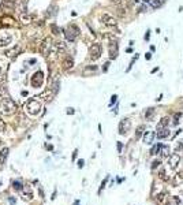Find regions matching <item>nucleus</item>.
Masks as SVG:
<instances>
[{"label": "nucleus", "instance_id": "f257e3e1", "mask_svg": "<svg viewBox=\"0 0 183 205\" xmlns=\"http://www.w3.org/2000/svg\"><path fill=\"white\" fill-rule=\"evenodd\" d=\"M16 103L10 97H4L3 100H0V114L4 116H10V115L16 112Z\"/></svg>", "mask_w": 183, "mask_h": 205}, {"label": "nucleus", "instance_id": "f03ea898", "mask_svg": "<svg viewBox=\"0 0 183 205\" xmlns=\"http://www.w3.org/2000/svg\"><path fill=\"white\" fill-rule=\"evenodd\" d=\"M26 111L29 115H33V116H36V115H38L41 112V103L38 100H36V98H30V100H27L26 103Z\"/></svg>", "mask_w": 183, "mask_h": 205}, {"label": "nucleus", "instance_id": "7ed1b4c3", "mask_svg": "<svg viewBox=\"0 0 183 205\" xmlns=\"http://www.w3.org/2000/svg\"><path fill=\"white\" fill-rule=\"evenodd\" d=\"M52 44H53V41H52L51 37L44 38L42 43H41V45H40V53L44 55V56H48L49 51H51V48H52Z\"/></svg>", "mask_w": 183, "mask_h": 205}, {"label": "nucleus", "instance_id": "20e7f679", "mask_svg": "<svg viewBox=\"0 0 183 205\" xmlns=\"http://www.w3.org/2000/svg\"><path fill=\"white\" fill-rule=\"evenodd\" d=\"M30 82H32V86L33 87H41L44 84V73L42 71H37V73L33 74L32 79H30Z\"/></svg>", "mask_w": 183, "mask_h": 205}, {"label": "nucleus", "instance_id": "39448f33", "mask_svg": "<svg viewBox=\"0 0 183 205\" xmlns=\"http://www.w3.org/2000/svg\"><path fill=\"white\" fill-rule=\"evenodd\" d=\"M101 52H103V49H101L100 44H92L89 46V53H90V59L92 60H97L101 56Z\"/></svg>", "mask_w": 183, "mask_h": 205}, {"label": "nucleus", "instance_id": "423d86ee", "mask_svg": "<svg viewBox=\"0 0 183 205\" xmlns=\"http://www.w3.org/2000/svg\"><path fill=\"white\" fill-rule=\"evenodd\" d=\"M64 51H66V44L63 43V41H60V43L52 44V48H51V51H49V55L56 56V55L62 53V52H64Z\"/></svg>", "mask_w": 183, "mask_h": 205}, {"label": "nucleus", "instance_id": "0eeeda50", "mask_svg": "<svg viewBox=\"0 0 183 205\" xmlns=\"http://www.w3.org/2000/svg\"><path fill=\"white\" fill-rule=\"evenodd\" d=\"M21 52H22V46L21 45H14L12 48L7 49V51L4 52V55L7 57H10V59H14V57H16L18 55H21Z\"/></svg>", "mask_w": 183, "mask_h": 205}, {"label": "nucleus", "instance_id": "6e6552de", "mask_svg": "<svg viewBox=\"0 0 183 205\" xmlns=\"http://www.w3.org/2000/svg\"><path fill=\"white\" fill-rule=\"evenodd\" d=\"M130 128H131V122L128 119H123L122 122L119 123V134L120 135L127 134L128 131H130Z\"/></svg>", "mask_w": 183, "mask_h": 205}, {"label": "nucleus", "instance_id": "1a4fd4ad", "mask_svg": "<svg viewBox=\"0 0 183 205\" xmlns=\"http://www.w3.org/2000/svg\"><path fill=\"white\" fill-rule=\"evenodd\" d=\"M101 22L104 25H107V26H116V19L112 15H109V14H103L101 15Z\"/></svg>", "mask_w": 183, "mask_h": 205}, {"label": "nucleus", "instance_id": "9d476101", "mask_svg": "<svg viewBox=\"0 0 183 205\" xmlns=\"http://www.w3.org/2000/svg\"><path fill=\"white\" fill-rule=\"evenodd\" d=\"M22 198L25 201H32L33 200V190L30 189V186H23L22 187Z\"/></svg>", "mask_w": 183, "mask_h": 205}, {"label": "nucleus", "instance_id": "9b49d317", "mask_svg": "<svg viewBox=\"0 0 183 205\" xmlns=\"http://www.w3.org/2000/svg\"><path fill=\"white\" fill-rule=\"evenodd\" d=\"M12 37L8 33H0V46H7L8 44H11Z\"/></svg>", "mask_w": 183, "mask_h": 205}, {"label": "nucleus", "instance_id": "f8f14e48", "mask_svg": "<svg viewBox=\"0 0 183 205\" xmlns=\"http://www.w3.org/2000/svg\"><path fill=\"white\" fill-rule=\"evenodd\" d=\"M2 7L7 11L15 10V0H2Z\"/></svg>", "mask_w": 183, "mask_h": 205}, {"label": "nucleus", "instance_id": "ddd939ff", "mask_svg": "<svg viewBox=\"0 0 183 205\" xmlns=\"http://www.w3.org/2000/svg\"><path fill=\"white\" fill-rule=\"evenodd\" d=\"M154 137H156L154 131H145V134H144V144H146V145L153 144V139H154Z\"/></svg>", "mask_w": 183, "mask_h": 205}, {"label": "nucleus", "instance_id": "4468645a", "mask_svg": "<svg viewBox=\"0 0 183 205\" xmlns=\"http://www.w3.org/2000/svg\"><path fill=\"white\" fill-rule=\"evenodd\" d=\"M117 49H119V46H117L116 43H112L109 45V57L111 59H116L117 57Z\"/></svg>", "mask_w": 183, "mask_h": 205}, {"label": "nucleus", "instance_id": "2eb2a0df", "mask_svg": "<svg viewBox=\"0 0 183 205\" xmlns=\"http://www.w3.org/2000/svg\"><path fill=\"white\" fill-rule=\"evenodd\" d=\"M169 134H171V131H169L168 127H164V128H160V130H157V138L158 139H163V138H168Z\"/></svg>", "mask_w": 183, "mask_h": 205}, {"label": "nucleus", "instance_id": "dca6fc26", "mask_svg": "<svg viewBox=\"0 0 183 205\" xmlns=\"http://www.w3.org/2000/svg\"><path fill=\"white\" fill-rule=\"evenodd\" d=\"M19 21H21L22 25H29L32 22V15L29 12H22L21 16H19Z\"/></svg>", "mask_w": 183, "mask_h": 205}, {"label": "nucleus", "instance_id": "f3484780", "mask_svg": "<svg viewBox=\"0 0 183 205\" xmlns=\"http://www.w3.org/2000/svg\"><path fill=\"white\" fill-rule=\"evenodd\" d=\"M179 161H180V157H179V155H171L169 156V166H171V168H175V167L179 164Z\"/></svg>", "mask_w": 183, "mask_h": 205}, {"label": "nucleus", "instance_id": "a211bd4d", "mask_svg": "<svg viewBox=\"0 0 183 205\" xmlns=\"http://www.w3.org/2000/svg\"><path fill=\"white\" fill-rule=\"evenodd\" d=\"M73 66H74V59L73 57L67 56L64 60H63V68H64V70H70V68H73Z\"/></svg>", "mask_w": 183, "mask_h": 205}, {"label": "nucleus", "instance_id": "6ab92c4d", "mask_svg": "<svg viewBox=\"0 0 183 205\" xmlns=\"http://www.w3.org/2000/svg\"><path fill=\"white\" fill-rule=\"evenodd\" d=\"M2 25L3 26H15V21L11 16H3L2 18Z\"/></svg>", "mask_w": 183, "mask_h": 205}, {"label": "nucleus", "instance_id": "aec40b11", "mask_svg": "<svg viewBox=\"0 0 183 205\" xmlns=\"http://www.w3.org/2000/svg\"><path fill=\"white\" fill-rule=\"evenodd\" d=\"M8 153H10V149H8L7 146H4V148L0 149V163H4L5 159L8 157Z\"/></svg>", "mask_w": 183, "mask_h": 205}, {"label": "nucleus", "instance_id": "412c9836", "mask_svg": "<svg viewBox=\"0 0 183 205\" xmlns=\"http://www.w3.org/2000/svg\"><path fill=\"white\" fill-rule=\"evenodd\" d=\"M53 94H55V93L52 92L51 89H46L44 93H41L40 97H42L45 101H51V100H52V97H53Z\"/></svg>", "mask_w": 183, "mask_h": 205}, {"label": "nucleus", "instance_id": "4be33fe9", "mask_svg": "<svg viewBox=\"0 0 183 205\" xmlns=\"http://www.w3.org/2000/svg\"><path fill=\"white\" fill-rule=\"evenodd\" d=\"M147 3H149L153 8H158L164 4V0H147Z\"/></svg>", "mask_w": 183, "mask_h": 205}, {"label": "nucleus", "instance_id": "5701e85b", "mask_svg": "<svg viewBox=\"0 0 183 205\" xmlns=\"http://www.w3.org/2000/svg\"><path fill=\"white\" fill-rule=\"evenodd\" d=\"M163 149V145L161 144H157V145H153V148L150 149V155L152 156H154V155H157V153H160V150Z\"/></svg>", "mask_w": 183, "mask_h": 205}, {"label": "nucleus", "instance_id": "b1692460", "mask_svg": "<svg viewBox=\"0 0 183 205\" xmlns=\"http://www.w3.org/2000/svg\"><path fill=\"white\" fill-rule=\"evenodd\" d=\"M168 123H169V119H168V118H163V119L158 122V125H157V130L167 127V126H168Z\"/></svg>", "mask_w": 183, "mask_h": 205}, {"label": "nucleus", "instance_id": "393cba45", "mask_svg": "<svg viewBox=\"0 0 183 205\" xmlns=\"http://www.w3.org/2000/svg\"><path fill=\"white\" fill-rule=\"evenodd\" d=\"M96 71H97V66H89V67H86L83 70V74H85V75H87V74L96 73Z\"/></svg>", "mask_w": 183, "mask_h": 205}, {"label": "nucleus", "instance_id": "a878e982", "mask_svg": "<svg viewBox=\"0 0 183 205\" xmlns=\"http://www.w3.org/2000/svg\"><path fill=\"white\" fill-rule=\"evenodd\" d=\"M153 115H154V109H153V108H147L146 112H145V118H146L147 120H152Z\"/></svg>", "mask_w": 183, "mask_h": 205}, {"label": "nucleus", "instance_id": "bb28decb", "mask_svg": "<svg viewBox=\"0 0 183 205\" xmlns=\"http://www.w3.org/2000/svg\"><path fill=\"white\" fill-rule=\"evenodd\" d=\"M144 130H145V126H139L138 128L135 130V139L141 138V135L144 134Z\"/></svg>", "mask_w": 183, "mask_h": 205}, {"label": "nucleus", "instance_id": "cd10ccee", "mask_svg": "<svg viewBox=\"0 0 183 205\" xmlns=\"http://www.w3.org/2000/svg\"><path fill=\"white\" fill-rule=\"evenodd\" d=\"M12 186H14V189H15V190H22V187H23V185H22L21 180H14Z\"/></svg>", "mask_w": 183, "mask_h": 205}, {"label": "nucleus", "instance_id": "c85d7f7f", "mask_svg": "<svg viewBox=\"0 0 183 205\" xmlns=\"http://www.w3.org/2000/svg\"><path fill=\"white\" fill-rule=\"evenodd\" d=\"M4 97H7V89L0 85V100H3Z\"/></svg>", "mask_w": 183, "mask_h": 205}, {"label": "nucleus", "instance_id": "c756f323", "mask_svg": "<svg viewBox=\"0 0 183 205\" xmlns=\"http://www.w3.org/2000/svg\"><path fill=\"white\" fill-rule=\"evenodd\" d=\"M4 131H5V123H4V120L0 119V134L4 133Z\"/></svg>", "mask_w": 183, "mask_h": 205}, {"label": "nucleus", "instance_id": "7c9ffc66", "mask_svg": "<svg viewBox=\"0 0 183 205\" xmlns=\"http://www.w3.org/2000/svg\"><path fill=\"white\" fill-rule=\"evenodd\" d=\"M160 164H161V161H160V160H154V161L152 163V167H150V168H152V169H156L158 166H160Z\"/></svg>", "mask_w": 183, "mask_h": 205}, {"label": "nucleus", "instance_id": "2f4dec72", "mask_svg": "<svg viewBox=\"0 0 183 205\" xmlns=\"http://www.w3.org/2000/svg\"><path fill=\"white\" fill-rule=\"evenodd\" d=\"M108 179H109V176H107V178H105V179H104V180H103V183H101V186H100V190H98V193H100V191H101V190H103V189H104V187H105V185H107V182H108Z\"/></svg>", "mask_w": 183, "mask_h": 205}, {"label": "nucleus", "instance_id": "473e14b6", "mask_svg": "<svg viewBox=\"0 0 183 205\" xmlns=\"http://www.w3.org/2000/svg\"><path fill=\"white\" fill-rule=\"evenodd\" d=\"M182 149H183V144H182V142H178L176 146H175V150H176V152H179V150H182Z\"/></svg>", "mask_w": 183, "mask_h": 205}, {"label": "nucleus", "instance_id": "72a5a7b5", "mask_svg": "<svg viewBox=\"0 0 183 205\" xmlns=\"http://www.w3.org/2000/svg\"><path fill=\"white\" fill-rule=\"evenodd\" d=\"M51 29H52V32H53V34H59V29H57L56 25H52Z\"/></svg>", "mask_w": 183, "mask_h": 205}, {"label": "nucleus", "instance_id": "f704fd0d", "mask_svg": "<svg viewBox=\"0 0 183 205\" xmlns=\"http://www.w3.org/2000/svg\"><path fill=\"white\" fill-rule=\"evenodd\" d=\"M5 81V78H4V75H3V68H2V66H0V82H4Z\"/></svg>", "mask_w": 183, "mask_h": 205}, {"label": "nucleus", "instance_id": "c9c22d12", "mask_svg": "<svg viewBox=\"0 0 183 205\" xmlns=\"http://www.w3.org/2000/svg\"><path fill=\"white\" fill-rule=\"evenodd\" d=\"M180 118V114H175V116H174V125H178V119Z\"/></svg>", "mask_w": 183, "mask_h": 205}, {"label": "nucleus", "instance_id": "e433bc0d", "mask_svg": "<svg viewBox=\"0 0 183 205\" xmlns=\"http://www.w3.org/2000/svg\"><path fill=\"white\" fill-rule=\"evenodd\" d=\"M123 11H124V10H122V8H119V10H117V14H119L120 18H123V16H124V14H126V12H123Z\"/></svg>", "mask_w": 183, "mask_h": 205}, {"label": "nucleus", "instance_id": "4c0bfd02", "mask_svg": "<svg viewBox=\"0 0 183 205\" xmlns=\"http://www.w3.org/2000/svg\"><path fill=\"white\" fill-rule=\"evenodd\" d=\"M157 200H158V201H164V193H160V194H158V196H157Z\"/></svg>", "mask_w": 183, "mask_h": 205}, {"label": "nucleus", "instance_id": "58836bf2", "mask_svg": "<svg viewBox=\"0 0 183 205\" xmlns=\"http://www.w3.org/2000/svg\"><path fill=\"white\" fill-rule=\"evenodd\" d=\"M116 98H117V96H116V94H114V96L111 97V105H112L114 103H116Z\"/></svg>", "mask_w": 183, "mask_h": 205}, {"label": "nucleus", "instance_id": "ea45409f", "mask_svg": "<svg viewBox=\"0 0 183 205\" xmlns=\"http://www.w3.org/2000/svg\"><path fill=\"white\" fill-rule=\"evenodd\" d=\"M122 148H123V144L122 142H117V152H122Z\"/></svg>", "mask_w": 183, "mask_h": 205}, {"label": "nucleus", "instance_id": "a19ab883", "mask_svg": "<svg viewBox=\"0 0 183 205\" xmlns=\"http://www.w3.org/2000/svg\"><path fill=\"white\" fill-rule=\"evenodd\" d=\"M160 178L161 179H165V171H164V169H161L160 171Z\"/></svg>", "mask_w": 183, "mask_h": 205}, {"label": "nucleus", "instance_id": "79ce46f5", "mask_svg": "<svg viewBox=\"0 0 183 205\" xmlns=\"http://www.w3.org/2000/svg\"><path fill=\"white\" fill-rule=\"evenodd\" d=\"M83 164H85L83 160H79V161H78V167H79V168H82V167H83Z\"/></svg>", "mask_w": 183, "mask_h": 205}, {"label": "nucleus", "instance_id": "37998d69", "mask_svg": "<svg viewBox=\"0 0 183 205\" xmlns=\"http://www.w3.org/2000/svg\"><path fill=\"white\" fill-rule=\"evenodd\" d=\"M67 114L68 115H73L74 114V108H67Z\"/></svg>", "mask_w": 183, "mask_h": 205}, {"label": "nucleus", "instance_id": "c03bdc74", "mask_svg": "<svg viewBox=\"0 0 183 205\" xmlns=\"http://www.w3.org/2000/svg\"><path fill=\"white\" fill-rule=\"evenodd\" d=\"M149 33H150V32L147 30V32H146V34H145V40H146V41L149 40V37H150V34H149Z\"/></svg>", "mask_w": 183, "mask_h": 205}, {"label": "nucleus", "instance_id": "a18cd8bd", "mask_svg": "<svg viewBox=\"0 0 183 205\" xmlns=\"http://www.w3.org/2000/svg\"><path fill=\"white\" fill-rule=\"evenodd\" d=\"M8 201H10L11 205H15V200H14V198H11V197H10V198H8Z\"/></svg>", "mask_w": 183, "mask_h": 205}, {"label": "nucleus", "instance_id": "49530a36", "mask_svg": "<svg viewBox=\"0 0 183 205\" xmlns=\"http://www.w3.org/2000/svg\"><path fill=\"white\" fill-rule=\"evenodd\" d=\"M76 153H78V150H74V153H73V160H75V157H76Z\"/></svg>", "mask_w": 183, "mask_h": 205}, {"label": "nucleus", "instance_id": "de8ad7c7", "mask_svg": "<svg viewBox=\"0 0 183 205\" xmlns=\"http://www.w3.org/2000/svg\"><path fill=\"white\" fill-rule=\"evenodd\" d=\"M145 57H146V60H149L150 57H152V53H146V55H145Z\"/></svg>", "mask_w": 183, "mask_h": 205}, {"label": "nucleus", "instance_id": "09e8293b", "mask_svg": "<svg viewBox=\"0 0 183 205\" xmlns=\"http://www.w3.org/2000/svg\"><path fill=\"white\" fill-rule=\"evenodd\" d=\"M112 3H115V4H119V3H122V0H111Z\"/></svg>", "mask_w": 183, "mask_h": 205}, {"label": "nucleus", "instance_id": "8fccbe9b", "mask_svg": "<svg viewBox=\"0 0 183 205\" xmlns=\"http://www.w3.org/2000/svg\"><path fill=\"white\" fill-rule=\"evenodd\" d=\"M108 66H109V63H105V64H104V71L108 70Z\"/></svg>", "mask_w": 183, "mask_h": 205}, {"label": "nucleus", "instance_id": "3c124183", "mask_svg": "<svg viewBox=\"0 0 183 205\" xmlns=\"http://www.w3.org/2000/svg\"><path fill=\"white\" fill-rule=\"evenodd\" d=\"M0 144H2V138H0Z\"/></svg>", "mask_w": 183, "mask_h": 205}]
</instances>
